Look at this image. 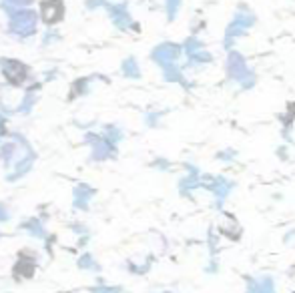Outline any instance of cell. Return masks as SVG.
I'll use <instances>...</instances> for the list:
<instances>
[{"mask_svg": "<svg viewBox=\"0 0 295 293\" xmlns=\"http://www.w3.org/2000/svg\"><path fill=\"white\" fill-rule=\"evenodd\" d=\"M31 165H33V155L31 157H24V161L16 165V169L12 171V175H8V179H18L20 175H24L28 169H31Z\"/></svg>", "mask_w": 295, "mask_h": 293, "instance_id": "8992f818", "label": "cell"}, {"mask_svg": "<svg viewBox=\"0 0 295 293\" xmlns=\"http://www.w3.org/2000/svg\"><path fill=\"white\" fill-rule=\"evenodd\" d=\"M125 74H133V76L137 74V71H135V63H133V61H129V63L125 65Z\"/></svg>", "mask_w": 295, "mask_h": 293, "instance_id": "9c48e42d", "label": "cell"}, {"mask_svg": "<svg viewBox=\"0 0 295 293\" xmlns=\"http://www.w3.org/2000/svg\"><path fill=\"white\" fill-rule=\"evenodd\" d=\"M88 141H91V145H93V149H95V155H93V159H103L105 155H109V146L107 145H103V141L99 139V137H88Z\"/></svg>", "mask_w": 295, "mask_h": 293, "instance_id": "5b68a950", "label": "cell"}, {"mask_svg": "<svg viewBox=\"0 0 295 293\" xmlns=\"http://www.w3.org/2000/svg\"><path fill=\"white\" fill-rule=\"evenodd\" d=\"M40 10H42V20L46 24H56L65 14V4L63 0H46V2H42Z\"/></svg>", "mask_w": 295, "mask_h": 293, "instance_id": "7a4b0ae2", "label": "cell"}, {"mask_svg": "<svg viewBox=\"0 0 295 293\" xmlns=\"http://www.w3.org/2000/svg\"><path fill=\"white\" fill-rule=\"evenodd\" d=\"M4 2H12V6L16 8V6H26V4H31V0H4Z\"/></svg>", "mask_w": 295, "mask_h": 293, "instance_id": "ba28073f", "label": "cell"}, {"mask_svg": "<svg viewBox=\"0 0 295 293\" xmlns=\"http://www.w3.org/2000/svg\"><path fill=\"white\" fill-rule=\"evenodd\" d=\"M93 195V191L91 189H88L86 185H78L76 189H74V203H76V207H84V205H86V199L88 197H91Z\"/></svg>", "mask_w": 295, "mask_h": 293, "instance_id": "277c9868", "label": "cell"}, {"mask_svg": "<svg viewBox=\"0 0 295 293\" xmlns=\"http://www.w3.org/2000/svg\"><path fill=\"white\" fill-rule=\"evenodd\" d=\"M0 127H2V116H0Z\"/></svg>", "mask_w": 295, "mask_h": 293, "instance_id": "8fae6325", "label": "cell"}, {"mask_svg": "<svg viewBox=\"0 0 295 293\" xmlns=\"http://www.w3.org/2000/svg\"><path fill=\"white\" fill-rule=\"evenodd\" d=\"M112 18H114V22L119 24V26H125V24L129 22L127 12H125L123 8H112Z\"/></svg>", "mask_w": 295, "mask_h": 293, "instance_id": "52a82bcc", "label": "cell"}, {"mask_svg": "<svg viewBox=\"0 0 295 293\" xmlns=\"http://www.w3.org/2000/svg\"><path fill=\"white\" fill-rule=\"evenodd\" d=\"M35 26H37V16H35L33 10H22L20 8L10 16V31L18 37L33 35Z\"/></svg>", "mask_w": 295, "mask_h": 293, "instance_id": "6da1fadb", "label": "cell"}, {"mask_svg": "<svg viewBox=\"0 0 295 293\" xmlns=\"http://www.w3.org/2000/svg\"><path fill=\"white\" fill-rule=\"evenodd\" d=\"M2 219H6V211H4L2 205H0V221H2Z\"/></svg>", "mask_w": 295, "mask_h": 293, "instance_id": "30bf717a", "label": "cell"}, {"mask_svg": "<svg viewBox=\"0 0 295 293\" xmlns=\"http://www.w3.org/2000/svg\"><path fill=\"white\" fill-rule=\"evenodd\" d=\"M2 71H4V76L8 78V82H12V84H22L28 74V69L18 61H4Z\"/></svg>", "mask_w": 295, "mask_h": 293, "instance_id": "3957f363", "label": "cell"}]
</instances>
